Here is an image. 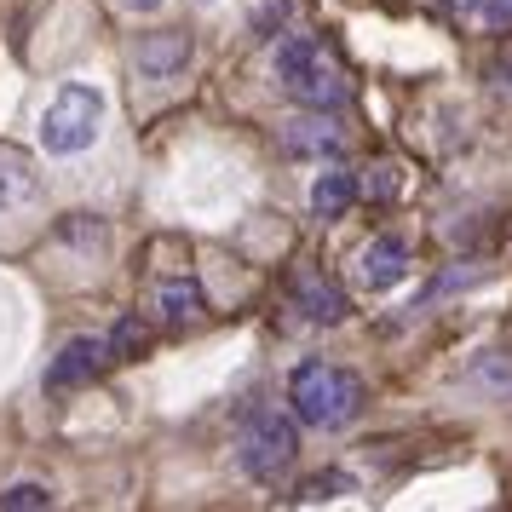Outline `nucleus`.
Returning <instances> with one entry per match:
<instances>
[{
	"mask_svg": "<svg viewBox=\"0 0 512 512\" xmlns=\"http://www.w3.org/2000/svg\"><path fill=\"white\" fill-rule=\"evenodd\" d=\"M288 403L305 426L317 432H334V426H351L357 409H363V380L340 363H300L294 380H288Z\"/></svg>",
	"mask_w": 512,
	"mask_h": 512,
	"instance_id": "nucleus-1",
	"label": "nucleus"
},
{
	"mask_svg": "<svg viewBox=\"0 0 512 512\" xmlns=\"http://www.w3.org/2000/svg\"><path fill=\"white\" fill-rule=\"evenodd\" d=\"M98 127H104V87L64 81L41 110V150L47 156H81V150H93Z\"/></svg>",
	"mask_w": 512,
	"mask_h": 512,
	"instance_id": "nucleus-2",
	"label": "nucleus"
},
{
	"mask_svg": "<svg viewBox=\"0 0 512 512\" xmlns=\"http://www.w3.org/2000/svg\"><path fill=\"white\" fill-rule=\"evenodd\" d=\"M277 87L294 98V104H305V110H334V104L346 98V70H340L317 41L294 35V41L277 47Z\"/></svg>",
	"mask_w": 512,
	"mask_h": 512,
	"instance_id": "nucleus-3",
	"label": "nucleus"
},
{
	"mask_svg": "<svg viewBox=\"0 0 512 512\" xmlns=\"http://www.w3.org/2000/svg\"><path fill=\"white\" fill-rule=\"evenodd\" d=\"M236 461L242 472L254 478V484H277L288 466L300 461V432H294V420L277 415V409H265L242 426V443H236Z\"/></svg>",
	"mask_w": 512,
	"mask_h": 512,
	"instance_id": "nucleus-4",
	"label": "nucleus"
},
{
	"mask_svg": "<svg viewBox=\"0 0 512 512\" xmlns=\"http://www.w3.org/2000/svg\"><path fill=\"white\" fill-rule=\"evenodd\" d=\"M104 363H110V340H87V334H81V340H70V346L47 363V386L52 392H75V386H87Z\"/></svg>",
	"mask_w": 512,
	"mask_h": 512,
	"instance_id": "nucleus-5",
	"label": "nucleus"
},
{
	"mask_svg": "<svg viewBox=\"0 0 512 512\" xmlns=\"http://www.w3.org/2000/svg\"><path fill=\"white\" fill-rule=\"evenodd\" d=\"M409 277V242L403 236H374L369 248L357 254V282L380 294V288H397V282Z\"/></svg>",
	"mask_w": 512,
	"mask_h": 512,
	"instance_id": "nucleus-6",
	"label": "nucleus"
},
{
	"mask_svg": "<svg viewBox=\"0 0 512 512\" xmlns=\"http://www.w3.org/2000/svg\"><path fill=\"white\" fill-rule=\"evenodd\" d=\"M133 58H139V70L150 81H167V75H179L190 64V41L179 29H156V35H144L139 47H133Z\"/></svg>",
	"mask_w": 512,
	"mask_h": 512,
	"instance_id": "nucleus-7",
	"label": "nucleus"
},
{
	"mask_svg": "<svg viewBox=\"0 0 512 512\" xmlns=\"http://www.w3.org/2000/svg\"><path fill=\"white\" fill-rule=\"evenodd\" d=\"M282 144H288V156H340V144H346V133H340V121H328L323 110H317V116L288 121V133H282Z\"/></svg>",
	"mask_w": 512,
	"mask_h": 512,
	"instance_id": "nucleus-8",
	"label": "nucleus"
},
{
	"mask_svg": "<svg viewBox=\"0 0 512 512\" xmlns=\"http://www.w3.org/2000/svg\"><path fill=\"white\" fill-rule=\"evenodd\" d=\"M156 311H162L167 328H185V323H202V311H208V300H202V282L196 277H173L156 288Z\"/></svg>",
	"mask_w": 512,
	"mask_h": 512,
	"instance_id": "nucleus-9",
	"label": "nucleus"
},
{
	"mask_svg": "<svg viewBox=\"0 0 512 512\" xmlns=\"http://www.w3.org/2000/svg\"><path fill=\"white\" fill-rule=\"evenodd\" d=\"M351 202H357V179H351L346 167H323L311 179V213L317 219H346Z\"/></svg>",
	"mask_w": 512,
	"mask_h": 512,
	"instance_id": "nucleus-10",
	"label": "nucleus"
},
{
	"mask_svg": "<svg viewBox=\"0 0 512 512\" xmlns=\"http://www.w3.org/2000/svg\"><path fill=\"white\" fill-rule=\"evenodd\" d=\"M294 300H300V311L311 323H340V317H346V294L328 277H300L294 282Z\"/></svg>",
	"mask_w": 512,
	"mask_h": 512,
	"instance_id": "nucleus-11",
	"label": "nucleus"
},
{
	"mask_svg": "<svg viewBox=\"0 0 512 512\" xmlns=\"http://www.w3.org/2000/svg\"><path fill=\"white\" fill-rule=\"evenodd\" d=\"M41 196V179L29 173V162L18 156H0V213H18Z\"/></svg>",
	"mask_w": 512,
	"mask_h": 512,
	"instance_id": "nucleus-12",
	"label": "nucleus"
},
{
	"mask_svg": "<svg viewBox=\"0 0 512 512\" xmlns=\"http://www.w3.org/2000/svg\"><path fill=\"white\" fill-rule=\"evenodd\" d=\"M0 507L6 512H41V507H52V489L47 484H12L0 495Z\"/></svg>",
	"mask_w": 512,
	"mask_h": 512,
	"instance_id": "nucleus-13",
	"label": "nucleus"
},
{
	"mask_svg": "<svg viewBox=\"0 0 512 512\" xmlns=\"http://www.w3.org/2000/svg\"><path fill=\"white\" fill-rule=\"evenodd\" d=\"M144 346H150V328H144L139 317H127V323L110 334V357H139Z\"/></svg>",
	"mask_w": 512,
	"mask_h": 512,
	"instance_id": "nucleus-14",
	"label": "nucleus"
},
{
	"mask_svg": "<svg viewBox=\"0 0 512 512\" xmlns=\"http://www.w3.org/2000/svg\"><path fill=\"white\" fill-rule=\"evenodd\" d=\"M334 495H351L346 472H323V478H305L300 484V501H334Z\"/></svg>",
	"mask_w": 512,
	"mask_h": 512,
	"instance_id": "nucleus-15",
	"label": "nucleus"
},
{
	"mask_svg": "<svg viewBox=\"0 0 512 512\" xmlns=\"http://www.w3.org/2000/svg\"><path fill=\"white\" fill-rule=\"evenodd\" d=\"M357 190H369V196H397V167L380 162V167H374V179H369V185H357Z\"/></svg>",
	"mask_w": 512,
	"mask_h": 512,
	"instance_id": "nucleus-16",
	"label": "nucleus"
},
{
	"mask_svg": "<svg viewBox=\"0 0 512 512\" xmlns=\"http://www.w3.org/2000/svg\"><path fill=\"white\" fill-rule=\"evenodd\" d=\"M484 24L489 29H512V0H484Z\"/></svg>",
	"mask_w": 512,
	"mask_h": 512,
	"instance_id": "nucleus-17",
	"label": "nucleus"
},
{
	"mask_svg": "<svg viewBox=\"0 0 512 512\" xmlns=\"http://www.w3.org/2000/svg\"><path fill=\"white\" fill-rule=\"evenodd\" d=\"M121 6H127V12H162L167 0H121Z\"/></svg>",
	"mask_w": 512,
	"mask_h": 512,
	"instance_id": "nucleus-18",
	"label": "nucleus"
}]
</instances>
